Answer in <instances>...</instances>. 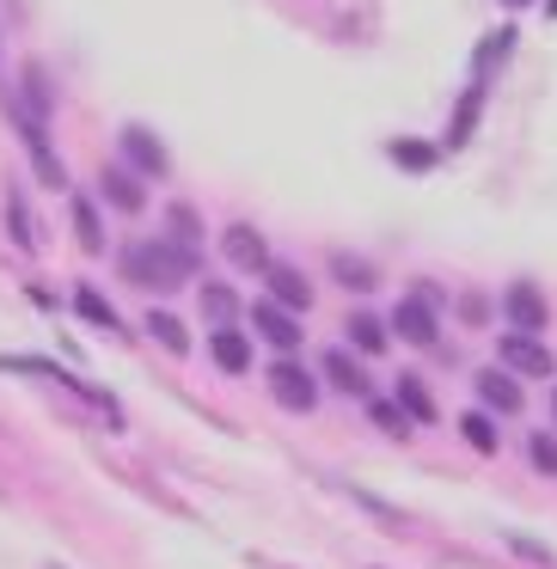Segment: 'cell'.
Here are the masks:
<instances>
[{
  "instance_id": "cb8c5ba5",
  "label": "cell",
  "mask_w": 557,
  "mask_h": 569,
  "mask_svg": "<svg viewBox=\"0 0 557 569\" xmlns=\"http://www.w3.org/2000/svg\"><path fill=\"white\" fill-rule=\"evenodd\" d=\"M197 295H202V312H209L215 325H227V319H233V312H239V295H233V288H227V282H202Z\"/></svg>"
},
{
  "instance_id": "4316f807",
  "label": "cell",
  "mask_w": 557,
  "mask_h": 569,
  "mask_svg": "<svg viewBox=\"0 0 557 569\" xmlns=\"http://www.w3.org/2000/svg\"><path fill=\"white\" fill-rule=\"evenodd\" d=\"M527 459H533V466H539V471H551V478H557V435H533V441H527Z\"/></svg>"
},
{
  "instance_id": "7402d4cb",
  "label": "cell",
  "mask_w": 557,
  "mask_h": 569,
  "mask_svg": "<svg viewBox=\"0 0 557 569\" xmlns=\"http://www.w3.org/2000/svg\"><path fill=\"white\" fill-rule=\"evenodd\" d=\"M166 239H178V246H190V251H197V239H202V221H197V209H185V202H172V209H166Z\"/></svg>"
},
{
  "instance_id": "3957f363",
  "label": "cell",
  "mask_w": 557,
  "mask_h": 569,
  "mask_svg": "<svg viewBox=\"0 0 557 569\" xmlns=\"http://www.w3.org/2000/svg\"><path fill=\"white\" fill-rule=\"evenodd\" d=\"M270 392H276V405H282V410H300V417L319 405V386H312V373L300 368V361H288V356L270 368Z\"/></svg>"
},
{
  "instance_id": "d6986e66",
  "label": "cell",
  "mask_w": 557,
  "mask_h": 569,
  "mask_svg": "<svg viewBox=\"0 0 557 569\" xmlns=\"http://www.w3.org/2000/svg\"><path fill=\"white\" fill-rule=\"evenodd\" d=\"M7 227H13V246L19 251H38V227H31V209L19 190H7Z\"/></svg>"
},
{
  "instance_id": "9a60e30c",
  "label": "cell",
  "mask_w": 557,
  "mask_h": 569,
  "mask_svg": "<svg viewBox=\"0 0 557 569\" xmlns=\"http://www.w3.org/2000/svg\"><path fill=\"white\" fill-rule=\"evenodd\" d=\"M386 331H392V325H380L374 312H356V319H349V343H356V356H380V349L392 343Z\"/></svg>"
},
{
  "instance_id": "83f0119b",
  "label": "cell",
  "mask_w": 557,
  "mask_h": 569,
  "mask_svg": "<svg viewBox=\"0 0 557 569\" xmlns=\"http://www.w3.org/2000/svg\"><path fill=\"white\" fill-rule=\"evenodd\" d=\"M508 43H515V31H496V38H484V50H478V74H484L490 62H503V56H508Z\"/></svg>"
},
{
  "instance_id": "4fadbf2b",
  "label": "cell",
  "mask_w": 557,
  "mask_h": 569,
  "mask_svg": "<svg viewBox=\"0 0 557 569\" xmlns=\"http://www.w3.org/2000/svg\"><path fill=\"white\" fill-rule=\"evenodd\" d=\"M325 380H331L337 392H349V398H368V368H361L349 349H331V356H325Z\"/></svg>"
},
{
  "instance_id": "8992f818",
  "label": "cell",
  "mask_w": 557,
  "mask_h": 569,
  "mask_svg": "<svg viewBox=\"0 0 557 569\" xmlns=\"http://www.w3.org/2000/svg\"><path fill=\"white\" fill-rule=\"evenodd\" d=\"M503 312H508V325H515V331H533V337L545 331V319H551V312H545V295H539L533 282H515V288H508V295H503Z\"/></svg>"
},
{
  "instance_id": "8fae6325",
  "label": "cell",
  "mask_w": 557,
  "mask_h": 569,
  "mask_svg": "<svg viewBox=\"0 0 557 569\" xmlns=\"http://www.w3.org/2000/svg\"><path fill=\"white\" fill-rule=\"evenodd\" d=\"M123 153H129V166H136L141 178H166V148H160V136H148V129L129 123V129H123Z\"/></svg>"
},
{
  "instance_id": "277c9868",
  "label": "cell",
  "mask_w": 557,
  "mask_h": 569,
  "mask_svg": "<svg viewBox=\"0 0 557 569\" xmlns=\"http://www.w3.org/2000/svg\"><path fill=\"white\" fill-rule=\"evenodd\" d=\"M496 356H503L508 373H533V380H545V373H551V349H545L533 331H508L503 343H496Z\"/></svg>"
},
{
  "instance_id": "6da1fadb",
  "label": "cell",
  "mask_w": 557,
  "mask_h": 569,
  "mask_svg": "<svg viewBox=\"0 0 557 569\" xmlns=\"http://www.w3.org/2000/svg\"><path fill=\"white\" fill-rule=\"evenodd\" d=\"M117 270H123L136 288L166 295V288H185L190 276H197V251L178 246V239H136V246L117 251Z\"/></svg>"
},
{
  "instance_id": "d4e9b609",
  "label": "cell",
  "mask_w": 557,
  "mask_h": 569,
  "mask_svg": "<svg viewBox=\"0 0 557 569\" xmlns=\"http://www.w3.org/2000/svg\"><path fill=\"white\" fill-rule=\"evenodd\" d=\"M368 417L380 422L386 435H398V441H405V435H410V422H417L405 405H398V398H374V410H368Z\"/></svg>"
},
{
  "instance_id": "7a4b0ae2",
  "label": "cell",
  "mask_w": 557,
  "mask_h": 569,
  "mask_svg": "<svg viewBox=\"0 0 557 569\" xmlns=\"http://www.w3.org/2000/svg\"><path fill=\"white\" fill-rule=\"evenodd\" d=\"M392 331L405 337V343H417V349H435L441 325H435V295H429V282H417V295H410V300H398Z\"/></svg>"
},
{
  "instance_id": "7c38bea8",
  "label": "cell",
  "mask_w": 557,
  "mask_h": 569,
  "mask_svg": "<svg viewBox=\"0 0 557 569\" xmlns=\"http://www.w3.org/2000/svg\"><path fill=\"white\" fill-rule=\"evenodd\" d=\"M471 386H478V398L496 410V417H515V410H520V386H515V373H503V368H484Z\"/></svg>"
},
{
  "instance_id": "ac0fdd59",
  "label": "cell",
  "mask_w": 557,
  "mask_h": 569,
  "mask_svg": "<svg viewBox=\"0 0 557 569\" xmlns=\"http://www.w3.org/2000/svg\"><path fill=\"white\" fill-rule=\"evenodd\" d=\"M148 337H153V343H160V349H166V356H185V349H190V337H185V325H178V319H172V312H148Z\"/></svg>"
},
{
  "instance_id": "2e32d148",
  "label": "cell",
  "mask_w": 557,
  "mask_h": 569,
  "mask_svg": "<svg viewBox=\"0 0 557 569\" xmlns=\"http://www.w3.org/2000/svg\"><path fill=\"white\" fill-rule=\"evenodd\" d=\"M331 276L344 288H356V295H368V288H380V276H374V263L368 258H349V251H337L331 258Z\"/></svg>"
},
{
  "instance_id": "30bf717a",
  "label": "cell",
  "mask_w": 557,
  "mask_h": 569,
  "mask_svg": "<svg viewBox=\"0 0 557 569\" xmlns=\"http://www.w3.org/2000/svg\"><path fill=\"white\" fill-rule=\"evenodd\" d=\"M209 356H215V368H221V373H246L251 368V337L233 331V325H215V331H209Z\"/></svg>"
},
{
  "instance_id": "44dd1931",
  "label": "cell",
  "mask_w": 557,
  "mask_h": 569,
  "mask_svg": "<svg viewBox=\"0 0 557 569\" xmlns=\"http://www.w3.org/2000/svg\"><path fill=\"white\" fill-rule=\"evenodd\" d=\"M459 435H466V447H471V453H496V447H503V435H496V422L484 417V410L459 417Z\"/></svg>"
},
{
  "instance_id": "5bb4252c",
  "label": "cell",
  "mask_w": 557,
  "mask_h": 569,
  "mask_svg": "<svg viewBox=\"0 0 557 569\" xmlns=\"http://www.w3.org/2000/svg\"><path fill=\"white\" fill-rule=\"evenodd\" d=\"M392 398H398V405H405L417 422H435V398H429V386H422L417 373H398V380H392Z\"/></svg>"
},
{
  "instance_id": "f1b7e54d",
  "label": "cell",
  "mask_w": 557,
  "mask_h": 569,
  "mask_svg": "<svg viewBox=\"0 0 557 569\" xmlns=\"http://www.w3.org/2000/svg\"><path fill=\"white\" fill-rule=\"evenodd\" d=\"M551 422H557V386H551Z\"/></svg>"
},
{
  "instance_id": "e0dca14e",
  "label": "cell",
  "mask_w": 557,
  "mask_h": 569,
  "mask_svg": "<svg viewBox=\"0 0 557 569\" xmlns=\"http://www.w3.org/2000/svg\"><path fill=\"white\" fill-rule=\"evenodd\" d=\"M74 233H80V251H92V258L105 251V227H99V209H92V197H74Z\"/></svg>"
},
{
  "instance_id": "484cf974",
  "label": "cell",
  "mask_w": 557,
  "mask_h": 569,
  "mask_svg": "<svg viewBox=\"0 0 557 569\" xmlns=\"http://www.w3.org/2000/svg\"><path fill=\"white\" fill-rule=\"evenodd\" d=\"M471 123H478V87L466 92V104H459V117H454V129H447V148H466V136H471Z\"/></svg>"
},
{
  "instance_id": "9c48e42d",
  "label": "cell",
  "mask_w": 557,
  "mask_h": 569,
  "mask_svg": "<svg viewBox=\"0 0 557 569\" xmlns=\"http://www.w3.org/2000/svg\"><path fill=\"white\" fill-rule=\"evenodd\" d=\"M99 190H105V202H111V209H123V214H141V209H148V190H141V178L123 172V166H105V172H99Z\"/></svg>"
},
{
  "instance_id": "f546056e",
  "label": "cell",
  "mask_w": 557,
  "mask_h": 569,
  "mask_svg": "<svg viewBox=\"0 0 557 569\" xmlns=\"http://www.w3.org/2000/svg\"><path fill=\"white\" fill-rule=\"evenodd\" d=\"M545 13H551V19H557V0H551V7H545Z\"/></svg>"
},
{
  "instance_id": "603a6c76",
  "label": "cell",
  "mask_w": 557,
  "mask_h": 569,
  "mask_svg": "<svg viewBox=\"0 0 557 569\" xmlns=\"http://www.w3.org/2000/svg\"><path fill=\"white\" fill-rule=\"evenodd\" d=\"M441 160V153L429 148V141H417V136H405V141H392V166H405V172H429V166Z\"/></svg>"
},
{
  "instance_id": "5b68a950",
  "label": "cell",
  "mask_w": 557,
  "mask_h": 569,
  "mask_svg": "<svg viewBox=\"0 0 557 569\" xmlns=\"http://www.w3.org/2000/svg\"><path fill=\"white\" fill-rule=\"evenodd\" d=\"M251 325H258V331H263V343H276V349H282V356H288V349L300 343V319H295V312H288V307H276L270 295H263L258 307H251Z\"/></svg>"
},
{
  "instance_id": "ffe728a7",
  "label": "cell",
  "mask_w": 557,
  "mask_h": 569,
  "mask_svg": "<svg viewBox=\"0 0 557 569\" xmlns=\"http://www.w3.org/2000/svg\"><path fill=\"white\" fill-rule=\"evenodd\" d=\"M74 307H80V319H92L99 331H123V319H117V307L105 295H92V288H74Z\"/></svg>"
},
{
  "instance_id": "52a82bcc",
  "label": "cell",
  "mask_w": 557,
  "mask_h": 569,
  "mask_svg": "<svg viewBox=\"0 0 557 569\" xmlns=\"http://www.w3.org/2000/svg\"><path fill=\"white\" fill-rule=\"evenodd\" d=\"M221 251L239 263V270H270V246H263V233H258V227H246V221L221 233Z\"/></svg>"
},
{
  "instance_id": "ba28073f",
  "label": "cell",
  "mask_w": 557,
  "mask_h": 569,
  "mask_svg": "<svg viewBox=\"0 0 557 569\" xmlns=\"http://www.w3.org/2000/svg\"><path fill=\"white\" fill-rule=\"evenodd\" d=\"M263 282H270L276 307H288V312H307L312 307V288H307V276H300L295 263H270V270H263Z\"/></svg>"
},
{
  "instance_id": "4dcf8cb0",
  "label": "cell",
  "mask_w": 557,
  "mask_h": 569,
  "mask_svg": "<svg viewBox=\"0 0 557 569\" xmlns=\"http://www.w3.org/2000/svg\"><path fill=\"white\" fill-rule=\"evenodd\" d=\"M508 7H527V0H508Z\"/></svg>"
}]
</instances>
